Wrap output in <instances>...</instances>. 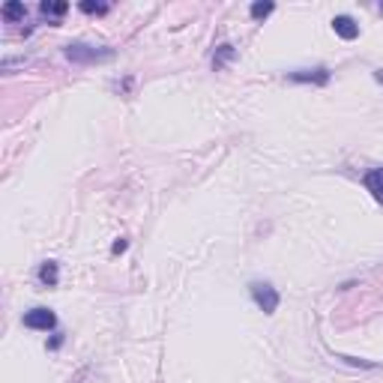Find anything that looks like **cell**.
<instances>
[{
	"instance_id": "1",
	"label": "cell",
	"mask_w": 383,
	"mask_h": 383,
	"mask_svg": "<svg viewBox=\"0 0 383 383\" xmlns=\"http://www.w3.org/2000/svg\"><path fill=\"white\" fill-rule=\"evenodd\" d=\"M63 54L72 60V63L93 66V63H105V60L114 57V48H108V45H90V42H69V45L63 48Z\"/></svg>"
},
{
	"instance_id": "2",
	"label": "cell",
	"mask_w": 383,
	"mask_h": 383,
	"mask_svg": "<svg viewBox=\"0 0 383 383\" xmlns=\"http://www.w3.org/2000/svg\"><path fill=\"white\" fill-rule=\"evenodd\" d=\"M249 294H251L255 306L264 311V315H273V311L279 308V302H281L279 290L269 285V281H251V285H249Z\"/></svg>"
},
{
	"instance_id": "3",
	"label": "cell",
	"mask_w": 383,
	"mask_h": 383,
	"mask_svg": "<svg viewBox=\"0 0 383 383\" xmlns=\"http://www.w3.org/2000/svg\"><path fill=\"white\" fill-rule=\"evenodd\" d=\"M24 327H27V329L48 332V329L57 327V315H54L52 308H45V306H36V308H30L27 315H24Z\"/></svg>"
},
{
	"instance_id": "4",
	"label": "cell",
	"mask_w": 383,
	"mask_h": 383,
	"mask_svg": "<svg viewBox=\"0 0 383 383\" xmlns=\"http://www.w3.org/2000/svg\"><path fill=\"white\" fill-rule=\"evenodd\" d=\"M290 81L297 84H329V69L327 66H318V69H294V72H288Z\"/></svg>"
},
{
	"instance_id": "5",
	"label": "cell",
	"mask_w": 383,
	"mask_h": 383,
	"mask_svg": "<svg viewBox=\"0 0 383 383\" xmlns=\"http://www.w3.org/2000/svg\"><path fill=\"white\" fill-rule=\"evenodd\" d=\"M332 30H336V36L347 39V42L359 36V24L350 15H336V18H332Z\"/></svg>"
},
{
	"instance_id": "6",
	"label": "cell",
	"mask_w": 383,
	"mask_h": 383,
	"mask_svg": "<svg viewBox=\"0 0 383 383\" xmlns=\"http://www.w3.org/2000/svg\"><path fill=\"white\" fill-rule=\"evenodd\" d=\"M362 183H366V189L375 195L377 201H383V168H375V171H368L366 177H362Z\"/></svg>"
},
{
	"instance_id": "7",
	"label": "cell",
	"mask_w": 383,
	"mask_h": 383,
	"mask_svg": "<svg viewBox=\"0 0 383 383\" xmlns=\"http://www.w3.org/2000/svg\"><path fill=\"white\" fill-rule=\"evenodd\" d=\"M57 279H60L57 264H54V260H45V264L39 267V281H42L45 288H54V285H57Z\"/></svg>"
},
{
	"instance_id": "8",
	"label": "cell",
	"mask_w": 383,
	"mask_h": 383,
	"mask_svg": "<svg viewBox=\"0 0 383 383\" xmlns=\"http://www.w3.org/2000/svg\"><path fill=\"white\" fill-rule=\"evenodd\" d=\"M39 9H42V15H48V18H63L69 3H63V0H45Z\"/></svg>"
},
{
	"instance_id": "9",
	"label": "cell",
	"mask_w": 383,
	"mask_h": 383,
	"mask_svg": "<svg viewBox=\"0 0 383 383\" xmlns=\"http://www.w3.org/2000/svg\"><path fill=\"white\" fill-rule=\"evenodd\" d=\"M24 15H27V9H24V3H18V0H13V3L3 6V18H6V22H22Z\"/></svg>"
},
{
	"instance_id": "10",
	"label": "cell",
	"mask_w": 383,
	"mask_h": 383,
	"mask_svg": "<svg viewBox=\"0 0 383 383\" xmlns=\"http://www.w3.org/2000/svg\"><path fill=\"white\" fill-rule=\"evenodd\" d=\"M230 57H234V45H228V42H225V45H219V57H213V66L221 69Z\"/></svg>"
},
{
	"instance_id": "11",
	"label": "cell",
	"mask_w": 383,
	"mask_h": 383,
	"mask_svg": "<svg viewBox=\"0 0 383 383\" xmlns=\"http://www.w3.org/2000/svg\"><path fill=\"white\" fill-rule=\"evenodd\" d=\"M273 9H276L273 3H251V18H267Z\"/></svg>"
},
{
	"instance_id": "12",
	"label": "cell",
	"mask_w": 383,
	"mask_h": 383,
	"mask_svg": "<svg viewBox=\"0 0 383 383\" xmlns=\"http://www.w3.org/2000/svg\"><path fill=\"white\" fill-rule=\"evenodd\" d=\"M81 13H90V15H102V13H108V6L105 3H81Z\"/></svg>"
},
{
	"instance_id": "13",
	"label": "cell",
	"mask_w": 383,
	"mask_h": 383,
	"mask_svg": "<svg viewBox=\"0 0 383 383\" xmlns=\"http://www.w3.org/2000/svg\"><path fill=\"white\" fill-rule=\"evenodd\" d=\"M126 246H129V243H126V240H117V243H114V246H111V251H114V255H120V251H126Z\"/></svg>"
},
{
	"instance_id": "14",
	"label": "cell",
	"mask_w": 383,
	"mask_h": 383,
	"mask_svg": "<svg viewBox=\"0 0 383 383\" xmlns=\"http://www.w3.org/2000/svg\"><path fill=\"white\" fill-rule=\"evenodd\" d=\"M375 78H377V81L383 84V69H380V72H375Z\"/></svg>"
},
{
	"instance_id": "15",
	"label": "cell",
	"mask_w": 383,
	"mask_h": 383,
	"mask_svg": "<svg viewBox=\"0 0 383 383\" xmlns=\"http://www.w3.org/2000/svg\"><path fill=\"white\" fill-rule=\"evenodd\" d=\"M380 15H383V3H380Z\"/></svg>"
}]
</instances>
